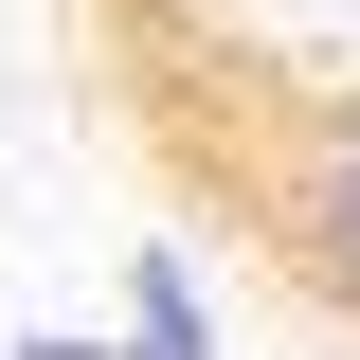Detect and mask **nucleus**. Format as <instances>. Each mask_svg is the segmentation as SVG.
<instances>
[{"mask_svg":"<svg viewBox=\"0 0 360 360\" xmlns=\"http://www.w3.org/2000/svg\"><path fill=\"white\" fill-rule=\"evenodd\" d=\"M54 37L162 234L360 360V0H54Z\"/></svg>","mask_w":360,"mask_h":360,"instance_id":"nucleus-1","label":"nucleus"}]
</instances>
